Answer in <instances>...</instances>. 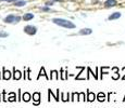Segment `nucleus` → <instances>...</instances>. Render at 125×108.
I'll return each instance as SVG.
<instances>
[{
	"mask_svg": "<svg viewBox=\"0 0 125 108\" xmlns=\"http://www.w3.org/2000/svg\"><path fill=\"white\" fill-rule=\"evenodd\" d=\"M114 6H116V0H107L104 2V7H107V8L114 7Z\"/></svg>",
	"mask_w": 125,
	"mask_h": 108,
	"instance_id": "10",
	"label": "nucleus"
},
{
	"mask_svg": "<svg viewBox=\"0 0 125 108\" xmlns=\"http://www.w3.org/2000/svg\"><path fill=\"white\" fill-rule=\"evenodd\" d=\"M93 33V30L90 29V28H84V29L80 30V35H90V33Z\"/></svg>",
	"mask_w": 125,
	"mask_h": 108,
	"instance_id": "15",
	"label": "nucleus"
},
{
	"mask_svg": "<svg viewBox=\"0 0 125 108\" xmlns=\"http://www.w3.org/2000/svg\"><path fill=\"white\" fill-rule=\"evenodd\" d=\"M113 70H114V75L112 76V79H113V80H117V79L120 78L119 68H117V67H114V68H113Z\"/></svg>",
	"mask_w": 125,
	"mask_h": 108,
	"instance_id": "17",
	"label": "nucleus"
},
{
	"mask_svg": "<svg viewBox=\"0 0 125 108\" xmlns=\"http://www.w3.org/2000/svg\"><path fill=\"white\" fill-rule=\"evenodd\" d=\"M125 100V96H124V100Z\"/></svg>",
	"mask_w": 125,
	"mask_h": 108,
	"instance_id": "33",
	"label": "nucleus"
},
{
	"mask_svg": "<svg viewBox=\"0 0 125 108\" xmlns=\"http://www.w3.org/2000/svg\"><path fill=\"white\" fill-rule=\"evenodd\" d=\"M52 4H53V2H52V1H50V2H46V6H48V7H51Z\"/></svg>",
	"mask_w": 125,
	"mask_h": 108,
	"instance_id": "27",
	"label": "nucleus"
},
{
	"mask_svg": "<svg viewBox=\"0 0 125 108\" xmlns=\"http://www.w3.org/2000/svg\"><path fill=\"white\" fill-rule=\"evenodd\" d=\"M2 71H3V74H2V78L4 79V80H9V79L11 78V73L9 70H7L6 68H2Z\"/></svg>",
	"mask_w": 125,
	"mask_h": 108,
	"instance_id": "7",
	"label": "nucleus"
},
{
	"mask_svg": "<svg viewBox=\"0 0 125 108\" xmlns=\"http://www.w3.org/2000/svg\"><path fill=\"white\" fill-rule=\"evenodd\" d=\"M76 67L81 69V73H80L77 76L75 77V79H76V80H85L86 78H85V77H83V76H82V75H83V74H84V71H85V67H81V66H76Z\"/></svg>",
	"mask_w": 125,
	"mask_h": 108,
	"instance_id": "6",
	"label": "nucleus"
},
{
	"mask_svg": "<svg viewBox=\"0 0 125 108\" xmlns=\"http://www.w3.org/2000/svg\"><path fill=\"white\" fill-rule=\"evenodd\" d=\"M53 1H61V0H53Z\"/></svg>",
	"mask_w": 125,
	"mask_h": 108,
	"instance_id": "32",
	"label": "nucleus"
},
{
	"mask_svg": "<svg viewBox=\"0 0 125 108\" xmlns=\"http://www.w3.org/2000/svg\"><path fill=\"white\" fill-rule=\"evenodd\" d=\"M18 98H19V100H18L19 102H20V100H22V98H21V90H19V97Z\"/></svg>",
	"mask_w": 125,
	"mask_h": 108,
	"instance_id": "29",
	"label": "nucleus"
},
{
	"mask_svg": "<svg viewBox=\"0 0 125 108\" xmlns=\"http://www.w3.org/2000/svg\"><path fill=\"white\" fill-rule=\"evenodd\" d=\"M120 17H121V13L120 12H114L113 14H111L109 16V20L112 21V20H116V18H120Z\"/></svg>",
	"mask_w": 125,
	"mask_h": 108,
	"instance_id": "13",
	"label": "nucleus"
},
{
	"mask_svg": "<svg viewBox=\"0 0 125 108\" xmlns=\"http://www.w3.org/2000/svg\"><path fill=\"white\" fill-rule=\"evenodd\" d=\"M97 100H99V102H104L105 100V94L103 92H99L97 95Z\"/></svg>",
	"mask_w": 125,
	"mask_h": 108,
	"instance_id": "16",
	"label": "nucleus"
},
{
	"mask_svg": "<svg viewBox=\"0 0 125 108\" xmlns=\"http://www.w3.org/2000/svg\"><path fill=\"white\" fill-rule=\"evenodd\" d=\"M95 100H96L95 93H93L91 91L87 90V100H88V102H94Z\"/></svg>",
	"mask_w": 125,
	"mask_h": 108,
	"instance_id": "8",
	"label": "nucleus"
},
{
	"mask_svg": "<svg viewBox=\"0 0 125 108\" xmlns=\"http://www.w3.org/2000/svg\"><path fill=\"white\" fill-rule=\"evenodd\" d=\"M78 94H80V93H77V92L72 93V97H71V100H72V102H74V100H78Z\"/></svg>",
	"mask_w": 125,
	"mask_h": 108,
	"instance_id": "21",
	"label": "nucleus"
},
{
	"mask_svg": "<svg viewBox=\"0 0 125 108\" xmlns=\"http://www.w3.org/2000/svg\"><path fill=\"white\" fill-rule=\"evenodd\" d=\"M13 3L15 7H23L26 4V1H15V2H13Z\"/></svg>",
	"mask_w": 125,
	"mask_h": 108,
	"instance_id": "22",
	"label": "nucleus"
},
{
	"mask_svg": "<svg viewBox=\"0 0 125 108\" xmlns=\"http://www.w3.org/2000/svg\"><path fill=\"white\" fill-rule=\"evenodd\" d=\"M42 76H44L45 78L47 79V80H50V77H48V75L46 74V71H45V68H44V67H42V68H40V71H39V74H38L37 79H39Z\"/></svg>",
	"mask_w": 125,
	"mask_h": 108,
	"instance_id": "9",
	"label": "nucleus"
},
{
	"mask_svg": "<svg viewBox=\"0 0 125 108\" xmlns=\"http://www.w3.org/2000/svg\"><path fill=\"white\" fill-rule=\"evenodd\" d=\"M22 76H23V74L21 73L20 70H18V69H15V68L13 69V79L14 80H20V79L22 78Z\"/></svg>",
	"mask_w": 125,
	"mask_h": 108,
	"instance_id": "5",
	"label": "nucleus"
},
{
	"mask_svg": "<svg viewBox=\"0 0 125 108\" xmlns=\"http://www.w3.org/2000/svg\"><path fill=\"white\" fill-rule=\"evenodd\" d=\"M50 80H59V74L57 70H52L50 75Z\"/></svg>",
	"mask_w": 125,
	"mask_h": 108,
	"instance_id": "11",
	"label": "nucleus"
},
{
	"mask_svg": "<svg viewBox=\"0 0 125 108\" xmlns=\"http://www.w3.org/2000/svg\"><path fill=\"white\" fill-rule=\"evenodd\" d=\"M123 73H124V75H123V77H122V79H123V80H125V67L123 68Z\"/></svg>",
	"mask_w": 125,
	"mask_h": 108,
	"instance_id": "31",
	"label": "nucleus"
},
{
	"mask_svg": "<svg viewBox=\"0 0 125 108\" xmlns=\"http://www.w3.org/2000/svg\"><path fill=\"white\" fill-rule=\"evenodd\" d=\"M15 98H16L15 93H14V92H11V93H10V97L8 98V100H9V102H15Z\"/></svg>",
	"mask_w": 125,
	"mask_h": 108,
	"instance_id": "19",
	"label": "nucleus"
},
{
	"mask_svg": "<svg viewBox=\"0 0 125 108\" xmlns=\"http://www.w3.org/2000/svg\"><path fill=\"white\" fill-rule=\"evenodd\" d=\"M0 78H1V76H0Z\"/></svg>",
	"mask_w": 125,
	"mask_h": 108,
	"instance_id": "35",
	"label": "nucleus"
},
{
	"mask_svg": "<svg viewBox=\"0 0 125 108\" xmlns=\"http://www.w3.org/2000/svg\"><path fill=\"white\" fill-rule=\"evenodd\" d=\"M57 102H59V89L57 90Z\"/></svg>",
	"mask_w": 125,
	"mask_h": 108,
	"instance_id": "30",
	"label": "nucleus"
},
{
	"mask_svg": "<svg viewBox=\"0 0 125 108\" xmlns=\"http://www.w3.org/2000/svg\"><path fill=\"white\" fill-rule=\"evenodd\" d=\"M42 11H45V12H50V8H47V7H44V8H42Z\"/></svg>",
	"mask_w": 125,
	"mask_h": 108,
	"instance_id": "26",
	"label": "nucleus"
},
{
	"mask_svg": "<svg viewBox=\"0 0 125 108\" xmlns=\"http://www.w3.org/2000/svg\"><path fill=\"white\" fill-rule=\"evenodd\" d=\"M52 22H53L54 24H57V25L62 26V27H64V28H70V29L75 28V25H74L72 22H70L68 20H64V18H53Z\"/></svg>",
	"mask_w": 125,
	"mask_h": 108,
	"instance_id": "1",
	"label": "nucleus"
},
{
	"mask_svg": "<svg viewBox=\"0 0 125 108\" xmlns=\"http://www.w3.org/2000/svg\"><path fill=\"white\" fill-rule=\"evenodd\" d=\"M33 100H34V105H39L40 103V93L39 92H35L33 94Z\"/></svg>",
	"mask_w": 125,
	"mask_h": 108,
	"instance_id": "4",
	"label": "nucleus"
},
{
	"mask_svg": "<svg viewBox=\"0 0 125 108\" xmlns=\"http://www.w3.org/2000/svg\"><path fill=\"white\" fill-rule=\"evenodd\" d=\"M24 32L27 33V35L33 36V35H35V33H37V28H36L35 26L27 25V26H25V27H24Z\"/></svg>",
	"mask_w": 125,
	"mask_h": 108,
	"instance_id": "3",
	"label": "nucleus"
},
{
	"mask_svg": "<svg viewBox=\"0 0 125 108\" xmlns=\"http://www.w3.org/2000/svg\"><path fill=\"white\" fill-rule=\"evenodd\" d=\"M78 100H81V102H84L85 100V92H81L80 94H78Z\"/></svg>",
	"mask_w": 125,
	"mask_h": 108,
	"instance_id": "24",
	"label": "nucleus"
},
{
	"mask_svg": "<svg viewBox=\"0 0 125 108\" xmlns=\"http://www.w3.org/2000/svg\"><path fill=\"white\" fill-rule=\"evenodd\" d=\"M31 98H32V95H31L28 92H25L22 95V100H24V102H30Z\"/></svg>",
	"mask_w": 125,
	"mask_h": 108,
	"instance_id": "12",
	"label": "nucleus"
},
{
	"mask_svg": "<svg viewBox=\"0 0 125 108\" xmlns=\"http://www.w3.org/2000/svg\"><path fill=\"white\" fill-rule=\"evenodd\" d=\"M8 36H9V33H3V32H0V38H6V37H8Z\"/></svg>",
	"mask_w": 125,
	"mask_h": 108,
	"instance_id": "25",
	"label": "nucleus"
},
{
	"mask_svg": "<svg viewBox=\"0 0 125 108\" xmlns=\"http://www.w3.org/2000/svg\"><path fill=\"white\" fill-rule=\"evenodd\" d=\"M70 93H61V100L62 102H68V100H70Z\"/></svg>",
	"mask_w": 125,
	"mask_h": 108,
	"instance_id": "14",
	"label": "nucleus"
},
{
	"mask_svg": "<svg viewBox=\"0 0 125 108\" xmlns=\"http://www.w3.org/2000/svg\"><path fill=\"white\" fill-rule=\"evenodd\" d=\"M0 100H1V98H0Z\"/></svg>",
	"mask_w": 125,
	"mask_h": 108,
	"instance_id": "34",
	"label": "nucleus"
},
{
	"mask_svg": "<svg viewBox=\"0 0 125 108\" xmlns=\"http://www.w3.org/2000/svg\"><path fill=\"white\" fill-rule=\"evenodd\" d=\"M61 79L62 80H66L68 79V73L64 71L63 69H61Z\"/></svg>",
	"mask_w": 125,
	"mask_h": 108,
	"instance_id": "20",
	"label": "nucleus"
},
{
	"mask_svg": "<svg viewBox=\"0 0 125 108\" xmlns=\"http://www.w3.org/2000/svg\"><path fill=\"white\" fill-rule=\"evenodd\" d=\"M21 21V17L18 15H14V14H10L8 15L7 17H4L3 22L4 23H8V24H11V23H19Z\"/></svg>",
	"mask_w": 125,
	"mask_h": 108,
	"instance_id": "2",
	"label": "nucleus"
},
{
	"mask_svg": "<svg viewBox=\"0 0 125 108\" xmlns=\"http://www.w3.org/2000/svg\"><path fill=\"white\" fill-rule=\"evenodd\" d=\"M0 1H7V2H15L18 0H0Z\"/></svg>",
	"mask_w": 125,
	"mask_h": 108,
	"instance_id": "28",
	"label": "nucleus"
},
{
	"mask_svg": "<svg viewBox=\"0 0 125 108\" xmlns=\"http://www.w3.org/2000/svg\"><path fill=\"white\" fill-rule=\"evenodd\" d=\"M33 18H34V14L33 13H26V14H24V16H23L24 21H30V20H33Z\"/></svg>",
	"mask_w": 125,
	"mask_h": 108,
	"instance_id": "18",
	"label": "nucleus"
},
{
	"mask_svg": "<svg viewBox=\"0 0 125 108\" xmlns=\"http://www.w3.org/2000/svg\"><path fill=\"white\" fill-rule=\"evenodd\" d=\"M108 70H109V67H108V66L101 67V77H100V78L102 79V75H104V74H108Z\"/></svg>",
	"mask_w": 125,
	"mask_h": 108,
	"instance_id": "23",
	"label": "nucleus"
}]
</instances>
